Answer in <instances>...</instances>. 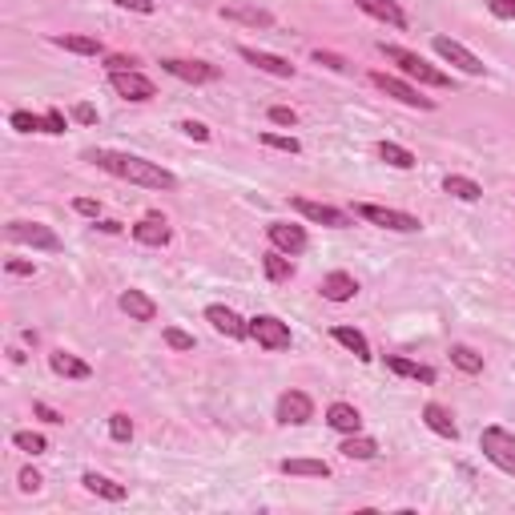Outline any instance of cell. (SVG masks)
Instances as JSON below:
<instances>
[{"instance_id": "cell-4", "label": "cell", "mask_w": 515, "mask_h": 515, "mask_svg": "<svg viewBox=\"0 0 515 515\" xmlns=\"http://www.w3.org/2000/svg\"><path fill=\"white\" fill-rule=\"evenodd\" d=\"M354 214H359L362 222L383 225V230H394V233L423 230V222H418L415 214H407V209H391V206H375V201H359V206H354Z\"/></svg>"}, {"instance_id": "cell-10", "label": "cell", "mask_w": 515, "mask_h": 515, "mask_svg": "<svg viewBox=\"0 0 515 515\" xmlns=\"http://www.w3.org/2000/svg\"><path fill=\"white\" fill-rule=\"evenodd\" d=\"M290 206L314 225H330V230H346L350 225V214L338 206H326V201H314V198H290Z\"/></svg>"}, {"instance_id": "cell-34", "label": "cell", "mask_w": 515, "mask_h": 515, "mask_svg": "<svg viewBox=\"0 0 515 515\" xmlns=\"http://www.w3.org/2000/svg\"><path fill=\"white\" fill-rule=\"evenodd\" d=\"M8 125H13L16 133H48L45 113H29V109H16L13 117H8Z\"/></svg>"}, {"instance_id": "cell-1", "label": "cell", "mask_w": 515, "mask_h": 515, "mask_svg": "<svg viewBox=\"0 0 515 515\" xmlns=\"http://www.w3.org/2000/svg\"><path fill=\"white\" fill-rule=\"evenodd\" d=\"M85 161H93L97 169L121 177V182H129V185H141V190H177V177L169 173L165 165H157V161H145V157H137V153L89 149Z\"/></svg>"}, {"instance_id": "cell-35", "label": "cell", "mask_w": 515, "mask_h": 515, "mask_svg": "<svg viewBox=\"0 0 515 515\" xmlns=\"http://www.w3.org/2000/svg\"><path fill=\"white\" fill-rule=\"evenodd\" d=\"M13 447L24 451V455H45V451H48V439H45V435H37V431H16V435H13Z\"/></svg>"}, {"instance_id": "cell-5", "label": "cell", "mask_w": 515, "mask_h": 515, "mask_svg": "<svg viewBox=\"0 0 515 515\" xmlns=\"http://www.w3.org/2000/svg\"><path fill=\"white\" fill-rule=\"evenodd\" d=\"M370 85L383 89V93H386V97H394V101L410 105V109H423V113H431V109H435V97H423L415 85H410V80L391 77V72H370Z\"/></svg>"}, {"instance_id": "cell-31", "label": "cell", "mask_w": 515, "mask_h": 515, "mask_svg": "<svg viewBox=\"0 0 515 515\" xmlns=\"http://www.w3.org/2000/svg\"><path fill=\"white\" fill-rule=\"evenodd\" d=\"M338 451H342V455L346 459H359V463H367V459H375L378 455V443L375 439H370V435H346V439H342V447H338Z\"/></svg>"}, {"instance_id": "cell-2", "label": "cell", "mask_w": 515, "mask_h": 515, "mask_svg": "<svg viewBox=\"0 0 515 515\" xmlns=\"http://www.w3.org/2000/svg\"><path fill=\"white\" fill-rule=\"evenodd\" d=\"M378 53L386 56V61L394 64V69L402 72V77H410V80H418V85H426V89H451V77L443 69H435V64H426L423 56L415 53V48H402V45H378Z\"/></svg>"}, {"instance_id": "cell-18", "label": "cell", "mask_w": 515, "mask_h": 515, "mask_svg": "<svg viewBox=\"0 0 515 515\" xmlns=\"http://www.w3.org/2000/svg\"><path fill=\"white\" fill-rule=\"evenodd\" d=\"M48 367H53V375L72 378V383H85V378H93V367H89L85 359H77L72 350H53V354H48Z\"/></svg>"}, {"instance_id": "cell-15", "label": "cell", "mask_w": 515, "mask_h": 515, "mask_svg": "<svg viewBox=\"0 0 515 515\" xmlns=\"http://www.w3.org/2000/svg\"><path fill=\"white\" fill-rule=\"evenodd\" d=\"M238 56L246 64H254L258 72H270V77H282V80H290L294 77V64L286 61V56H278V53H266V48H254V45H241L238 48Z\"/></svg>"}, {"instance_id": "cell-28", "label": "cell", "mask_w": 515, "mask_h": 515, "mask_svg": "<svg viewBox=\"0 0 515 515\" xmlns=\"http://www.w3.org/2000/svg\"><path fill=\"white\" fill-rule=\"evenodd\" d=\"M278 471L282 475H306V479H330L326 459H282Z\"/></svg>"}, {"instance_id": "cell-11", "label": "cell", "mask_w": 515, "mask_h": 515, "mask_svg": "<svg viewBox=\"0 0 515 515\" xmlns=\"http://www.w3.org/2000/svg\"><path fill=\"white\" fill-rule=\"evenodd\" d=\"M109 85H113V93L117 97H125V101H153L157 97V85H153L145 72H137V69H129V72H109Z\"/></svg>"}, {"instance_id": "cell-19", "label": "cell", "mask_w": 515, "mask_h": 515, "mask_svg": "<svg viewBox=\"0 0 515 515\" xmlns=\"http://www.w3.org/2000/svg\"><path fill=\"white\" fill-rule=\"evenodd\" d=\"M222 21L246 24V29H274V13H266V8H254V4H225V8H222Z\"/></svg>"}, {"instance_id": "cell-42", "label": "cell", "mask_w": 515, "mask_h": 515, "mask_svg": "<svg viewBox=\"0 0 515 515\" xmlns=\"http://www.w3.org/2000/svg\"><path fill=\"white\" fill-rule=\"evenodd\" d=\"M16 483H21V491H24V495H32V491H40V483H45V479H40V471H32V467H24V471L16 475Z\"/></svg>"}, {"instance_id": "cell-29", "label": "cell", "mask_w": 515, "mask_h": 515, "mask_svg": "<svg viewBox=\"0 0 515 515\" xmlns=\"http://www.w3.org/2000/svg\"><path fill=\"white\" fill-rule=\"evenodd\" d=\"M443 193H451V198H459V201H479L483 198V185L475 182V177L447 173V177H443Z\"/></svg>"}, {"instance_id": "cell-49", "label": "cell", "mask_w": 515, "mask_h": 515, "mask_svg": "<svg viewBox=\"0 0 515 515\" xmlns=\"http://www.w3.org/2000/svg\"><path fill=\"white\" fill-rule=\"evenodd\" d=\"M72 121H80V125H97V109H93V105H85V101L72 105Z\"/></svg>"}, {"instance_id": "cell-38", "label": "cell", "mask_w": 515, "mask_h": 515, "mask_svg": "<svg viewBox=\"0 0 515 515\" xmlns=\"http://www.w3.org/2000/svg\"><path fill=\"white\" fill-rule=\"evenodd\" d=\"M262 145L282 149V153H302V141H298V137H282V133H262Z\"/></svg>"}, {"instance_id": "cell-37", "label": "cell", "mask_w": 515, "mask_h": 515, "mask_svg": "<svg viewBox=\"0 0 515 515\" xmlns=\"http://www.w3.org/2000/svg\"><path fill=\"white\" fill-rule=\"evenodd\" d=\"M165 346H169V350L190 354L193 350V334H185L182 326H165Z\"/></svg>"}, {"instance_id": "cell-16", "label": "cell", "mask_w": 515, "mask_h": 515, "mask_svg": "<svg viewBox=\"0 0 515 515\" xmlns=\"http://www.w3.org/2000/svg\"><path fill=\"white\" fill-rule=\"evenodd\" d=\"M133 241L137 246H149V249H161V246H169V238H173V230H169V222L161 214H145L141 222L133 225Z\"/></svg>"}, {"instance_id": "cell-23", "label": "cell", "mask_w": 515, "mask_h": 515, "mask_svg": "<svg viewBox=\"0 0 515 515\" xmlns=\"http://www.w3.org/2000/svg\"><path fill=\"white\" fill-rule=\"evenodd\" d=\"M80 487L93 491V495H101V499H109V503H121V499H129V487H125V483H113L109 475H97V471H85V475H80Z\"/></svg>"}, {"instance_id": "cell-40", "label": "cell", "mask_w": 515, "mask_h": 515, "mask_svg": "<svg viewBox=\"0 0 515 515\" xmlns=\"http://www.w3.org/2000/svg\"><path fill=\"white\" fill-rule=\"evenodd\" d=\"M314 64H326L330 72H346V61L338 53H326V48H314Z\"/></svg>"}, {"instance_id": "cell-44", "label": "cell", "mask_w": 515, "mask_h": 515, "mask_svg": "<svg viewBox=\"0 0 515 515\" xmlns=\"http://www.w3.org/2000/svg\"><path fill=\"white\" fill-rule=\"evenodd\" d=\"M32 415H37L40 423H64V415L56 407H48V402H32Z\"/></svg>"}, {"instance_id": "cell-22", "label": "cell", "mask_w": 515, "mask_h": 515, "mask_svg": "<svg viewBox=\"0 0 515 515\" xmlns=\"http://www.w3.org/2000/svg\"><path fill=\"white\" fill-rule=\"evenodd\" d=\"M56 48L64 53H77V56H105V45L97 37H85V32H56L53 37Z\"/></svg>"}, {"instance_id": "cell-13", "label": "cell", "mask_w": 515, "mask_h": 515, "mask_svg": "<svg viewBox=\"0 0 515 515\" xmlns=\"http://www.w3.org/2000/svg\"><path fill=\"white\" fill-rule=\"evenodd\" d=\"M206 322L217 330V334L233 338V342H241V338H249V322L241 318L238 310H230V306H222V302L206 306Z\"/></svg>"}, {"instance_id": "cell-47", "label": "cell", "mask_w": 515, "mask_h": 515, "mask_svg": "<svg viewBox=\"0 0 515 515\" xmlns=\"http://www.w3.org/2000/svg\"><path fill=\"white\" fill-rule=\"evenodd\" d=\"M45 125H48V133H64V129H69V121H64L61 109H45Z\"/></svg>"}, {"instance_id": "cell-45", "label": "cell", "mask_w": 515, "mask_h": 515, "mask_svg": "<svg viewBox=\"0 0 515 515\" xmlns=\"http://www.w3.org/2000/svg\"><path fill=\"white\" fill-rule=\"evenodd\" d=\"M4 270L13 274V278H32V274H37V266H32V262H21V258H8Z\"/></svg>"}, {"instance_id": "cell-7", "label": "cell", "mask_w": 515, "mask_h": 515, "mask_svg": "<svg viewBox=\"0 0 515 515\" xmlns=\"http://www.w3.org/2000/svg\"><path fill=\"white\" fill-rule=\"evenodd\" d=\"M249 338H254L262 350H290V326L274 314H258L249 318Z\"/></svg>"}, {"instance_id": "cell-51", "label": "cell", "mask_w": 515, "mask_h": 515, "mask_svg": "<svg viewBox=\"0 0 515 515\" xmlns=\"http://www.w3.org/2000/svg\"><path fill=\"white\" fill-rule=\"evenodd\" d=\"M97 230H101V233H121V222H113V217H97Z\"/></svg>"}, {"instance_id": "cell-8", "label": "cell", "mask_w": 515, "mask_h": 515, "mask_svg": "<svg viewBox=\"0 0 515 515\" xmlns=\"http://www.w3.org/2000/svg\"><path fill=\"white\" fill-rule=\"evenodd\" d=\"M431 48H435V53H439L447 64H455L459 72H467V77H483V72H487V64H483L479 56L471 53V48L459 45V40H451V37H435Z\"/></svg>"}, {"instance_id": "cell-32", "label": "cell", "mask_w": 515, "mask_h": 515, "mask_svg": "<svg viewBox=\"0 0 515 515\" xmlns=\"http://www.w3.org/2000/svg\"><path fill=\"white\" fill-rule=\"evenodd\" d=\"M378 157L386 161V165H394V169H415L418 165V157L407 149V145H394V141H378Z\"/></svg>"}, {"instance_id": "cell-26", "label": "cell", "mask_w": 515, "mask_h": 515, "mask_svg": "<svg viewBox=\"0 0 515 515\" xmlns=\"http://www.w3.org/2000/svg\"><path fill=\"white\" fill-rule=\"evenodd\" d=\"M383 359H386V370H394V375L415 378V383H423V386H431V383H435V367H423V362H410V359H402V354H383Z\"/></svg>"}, {"instance_id": "cell-33", "label": "cell", "mask_w": 515, "mask_h": 515, "mask_svg": "<svg viewBox=\"0 0 515 515\" xmlns=\"http://www.w3.org/2000/svg\"><path fill=\"white\" fill-rule=\"evenodd\" d=\"M451 367H459L463 375H483V354H475L471 346L455 342L451 346Z\"/></svg>"}, {"instance_id": "cell-39", "label": "cell", "mask_w": 515, "mask_h": 515, "mask_svg": "<svg viewBox=\"0 0 515 515\" xmlns=\"http://www.w3.org/2000/svg\"><path fill=\"white\" fill-rule=\"evenodd\" d=\"M266 117H270L274 125H286V129L298 125V113L290 109V105H270V113H266Z\"/></svg>"}, {"instance_id": "cell-27", "label": "cell", "mask_w": 515, "mask_h": 515, "mask_svg": "<svg viewBox=\"0 0 515 515\" xmlns=\"http://www.w3.org/2000/svg\"><path fill=\"white\" fill-rule=\"evenodd\" d=\"M330 338H334L338 346H346V350H350L359 362H370V359H375V354H370V342H367V334H362V330H354V326H334V330H330Z\"/></svg>"}, {"instance_id": "cell-24", "label": "cell", "mask_w": 515, "mask_h": 515, "mask_svg": "<svg viewBox=\"0 0 515 515\" xmlns=\"http://www.w3.org/2000/svg\"><path fill=\"white\" fill-rule=\"evenodd\" d=\"M354 4H359L367 16H375V21L391 24V29H407V13H402L394 0H354Z\"/></svg>"}, {"instance_id": "cell-43", "label": "cell", "mask_w": 515, "mask_h": 515, "mask_svg": "<svg viewBox=\"0 0 515 515\" xmlns=\"http://www.w3.org/2000/svg\"><path fill=\"white\" fill-rule=\"evenodd\" d=\"M105 69H109V72H129V69H137V61H133V56H125V53H113V56H105Z\"/></svg>"}, {"instance_id": "cell-21", "label": "cell", "mask_w": 515, "mask_h": 515, "mask_svg": "<svg viewBox=\"0 0 515 515\" xmlns=\"http://www.w3.org/2000/svg\"><path fill=\"white\" fill-rule=\"evenodd\" d=\"M326 423L334 426L338 435H359L362 431V415L354 402H330L326 407Z\"/></svg>"}, {"instance_id": "cell-46", "label": "cell", "mask_w": 515, "mask_h": 515, "mask_svg": "<svg viewBox=\"0 0 515 515\" xmlns=\"http://www.w3.org/2000/svg\"><path fill=\"white\" fill-rule=\"evenodd\" d=\"M113 4L117 8H129V13H141V16H153V0H113Z\"/></svg>"}, {"instance_id": "cell-14", "label": "cell", "mask_w": 515, "mask_h": 515, "mask_svg": "<svg viewBox=\"0 0 515 515\" xmlns=\"http://www.w3.org/2000/svg\"><path fill=\"white\" fill-rule=\"evenodd\" d=\"M278 423H286V426H302V423H310L314 418V399L306 391H286L278 399Z\"/></svg>"}, {"instance_id": "cell-30", "label": "cell", "mask_w": 515, "mask_h": 515, "mask_svg": "<svg viewBox=\"0 0 515 515\" xmlns=\"http://www.w3.org/2000/svg\"><path fill=\"white\" fill-rule=\"evenodd\" d=\"M262 270H266V278H270V282H290V278H294V262H290V254H282V249H266Z\"/></svg>"}, {"instance_id": "cell-48", "label": "cell", "mask_w": 515, "mask_h": 515, "mask_svg": "<svg viewBox=\"0 0 515 515\" xmlns=\"http://www.w3.org/2000/svg\"><path fill=\"white\" fill-rule=\"evenodd\" d=\"M72 209H77V214H85V217H93V222L101 217V201H93V198H77V201H72Z\"/></svg>"}, {"instance_id": "cell-9", "label": "cell", "mask_w": 515, "mask_h": 515, "mask_svg": "<svg viewBox=\"0 0 515 515\" xmlns=\"http://www.w3.org/2000/svg\"><path fill=\"white\" fill-rule=\"evenodd\" d=\"M161 69L169 72V77L185 80V85H209V80L222 77V69L209 61H182V56H161Z\"/></svg>"}, {"instance_id": "cell-20", "label": "cell", "mask_w": 515, "mask_h": 515, "mask_svg": "<svg viewBox=\"0 0 515 515\" xmlns=\"http://www.w3.org/2000/svg\"><path fill=\"white\" fill-rule=\"evenodd\" d=\"M117 306H121V310H125L133 322H153V318H157V302H153L145 290H121Z\"/></svg>"}, {"instance_id": "cell-3", "label": "cell", "mask_w": 515, "mask_h": 515, "mask_svg": "<svg viewBox=\"0 0 515 515\" xmlns=\"http://www.w3.org/2000/svg\"><path fill=\"white\" fill-rule=\"evenodd\" d=\"M479 451L487 463H495L499 471L515 475V435L507 426H483L479 435Z\"/></svg>"}, {"instance_id": "cell-36", "label": "cell", "mask_w": 515, "mask_h": 515, "mask_svg": "<svg viewBox=\"0 0 515 515\" xmlns=\"http://www.w3.org/2000/svg\"><path fill=\"white\" fill-rule=\"evenodd\" d=\"M109 435H113V443H129V439H133V418H129L125 410L109 415Z\"/></svg>"}, {"instance_id": "cell-17", "label": "cell", "mask_w": 515, "mask_h": 515, "mask_svg": "<svg viewBox=\"0 0 515 515\" xmlns=\"http://www.w3.org/2000/svg\"><path fill=\"white\" fill-rule=\"evenodd\" d=\"M318 294L326 298V302H350V298L359 294V278L346 270H330L326 278L318 282Z\"/></svg>"}, {"instance_id": "cell-25", "label": "cell", "mask_w": 515, "mask_h": 515, "mask_svg": "<svg viewBox=\"0 0 515 515\" xmlns=\"http://www.w3.org/2000/svg\"><path fill=\"white\" fill-rule=\"evenodd\" d=\"M423 423L431 426L439 439H459V426H455V415H451L443 402H426L423 407Z\"/></svg>"}, {"instance_id": "cell-41", "label": "cell", "mask_w": 515, "mask_h": 515, "mask_svg": "<svg viewBox=\"0 0 515 515\" xmlns=\"http://www.w3.org/2000/svg\"><path fill=\"white\" fill-rule=\"evenodd\" d=\"M487 13L495 21H515V0H487Z\"/></svg>"}, {"instance_id": "cell-12", "label": "cell", "mask_w": 515, "mask_h": 515, "mask_svg": "<svg viewBox=\"0 0 515 515\" xmlns=\"http://www.w3.org/2000/svg\"><path fill=\"white\" fill-rule=\"evenodd\" d=\"M266 238H270L274 249H282V254H290V258H298L306 246H310L306 230H302V225H294V222H270V225H266Z\"/></svg>"}, {"instance_id": "cell-6", "label": "cell", "mask_w": 515, "mask_h": 515, "mask_svg": "<svg viewBox=\"0 0 515 515\" xmlns=\"http://www.w3.org/2000/svg\"><path fill=\"white\" fill-rule=\"evenodd\" d=\"M4 238L16 241V246H32V249H61L56 230H48L45 222H8Z\"/></svg>"}, {"instance_id": "cell-50", "label": "cell", "mask_w": 515, "mask_h": 515, "mask_svg": "<svg viewBox=\"0 0 515 515\" xmlns=\"http://www.w3.org/2000/svg\"><path fill=\"white\" fill-rule=\"evenodd\" d=\"M182 133L193 137V141H209V129L201 125V121H182Z\"/></svg>"}]
</instances>
